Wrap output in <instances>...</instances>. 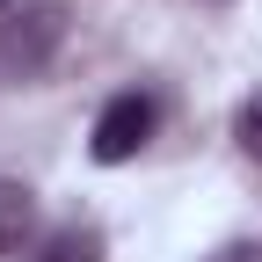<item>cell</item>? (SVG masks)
I'll return each instance as SVG.
<instances>
[{
    "instance_id": "obj_1",
    "label": "cell",
    "mask_w": 262,
    "mask_h": 262,
    "mask_svg": "<svg viewBox=\"0 0 262 262\" xmlns=\"http://www.w3.org/2000/svg\"><path fill=\"white\" fill-rule=\"evenodd\" d=\"M153 131H160V102H153L146 88H124V95L102 102V117H95V131H88V153L102 160V168H124V160L146 153Z\"/></svg>"
},
{
    "instance_id": "obj_5",
    "label": "cell",
    "mask_w": 262,
    "mask_h": 262,
    "mask_svg": "<svg viewBox=\"0 0 262 262\" xmlns=\"http://www.w3.org/2000/svg\"><path fill=\"white\" fill-rule=\"evenodd\" d=\"M233 139H241V153H248V160H262V95H248V102H241Z\"/></svg>"
},
{
    "instance_id": "obj_4",
    "label": "cell",
    "mask_w": 262,
    "mask_h": 262,
    "mask_svg": "<svg viewBox=\"0 0 262 262\" xmlns=\"http://www.w3.org/2000/svg\"><path fill=\"white\" fill-rule=\"evenodd\" d=\"M29 262H110V241H102V226H58Z\"/></svg>"
},
{
    "instance_id": "obj_2",
    "label": "cell",
    "mask_w": 262,
    "mask_h": 262,
    "mask_svg": "<svg viewBox=\"0 0 262 262\" xmlns=\"http://www.w3.org/2000/svg\"><path fill=\"white\" fill-rule=\"evenodd\" d=\"M66 37V8H15L8 22H0V88H22V80H37L51 51Z\"/></svg>"
},
{
    "instance_id": "obj_6",
    "label": "cell",
    "mask_w": 262,
    "mask_h": 262,
    "mask_svg": "<svg viewBox=\"0 0 262 262\" xmlns=\"http://www.w3.org/2000/svg\"><path fill=\"white\" fill-rule=\"evenodd\" d=\"M204 262H262V241H226V248H211Z\"/></svg>"
},
{
    "instance_id": "obj_3",
    "label": "cell",
    "mask_w": 262,
    "mask_h": 262,
    "mask_svg": "<svg viewBox=\"0 0 262 262\" xmlns=\"http://www.w3.org/2000/svg\"><path fill=\"white\" fill-rule=\"evenodd\" d=\"M29 233H37V189L0 175V262L22 255V248H29Z\"/></svg>"
},
{
    "instance_id": "obj_7",
    "label": "cell",
    "mask_w": 262,
    "mask_h": 262,
    "mask_svg": "<svg viewBox=\"0 0 262 262\" xmlns=\"http://www.w3.org/2000/svg\"><path fill=\"white\" fill-rule=\"evenodd\" d=\"M15 8H22V0H0V15H15Z\"/></svg>"
}]
</instances>
